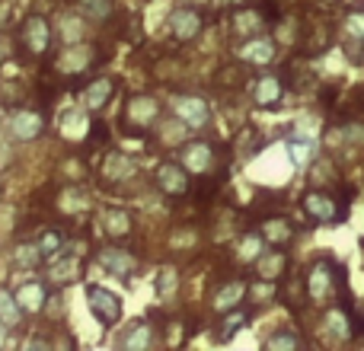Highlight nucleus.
Segmentation results:
<instances>
[{
  "instance_id": "nucleus-18",
  "label": "nucleus",
  "mask_w": 364,
  "mask_h": 351,
  "mask_svg": "<svg viewBox=\"0 0 364 351\" xmlns=\"http://www.w3.org/2000/svg\"><path fill=\"white\" fill-rule=\"evenodd\" d=\"M80 271H83V265H80V259L77 256H70V252H58V256H51V281H58V284H70V281H77L80 278Z\"/></svg>"
},
{
  "instance_id": "nucleus-7",
  "label": "nucleus",
  "mask_w": 364,
  "mask_h": 351,
  "mask_svg": "<svg viewBox=\"0 0 364 351\" xmlns=\"http://www.w3.org/2000/svg\"><path fill=\"white\" fill-rule=\"evenodd\" d=\"M179 163L192 176L208 173L214 163V147L208 144V141H188V144L179 147Z\"/></svg>"
},
{
  "instance_id": "nucleus-34",
  "label": "nucleus",
  "mask_w": 364,
  "mask_h": 351,
  "mask_svg": "<svg viewBox=\"0 0 364 351\" xmlns=\"http://www.w3.org/2000/svg\"><path fill=\"white\" fill-rule=\"evenodd\" d=\"M346 26H348V32H352L355 38H364V10H348Z\"/></svg>"
},
{
  "instance_id": "nucleus-39",
  "label": "nucleus",
  "mask_w": 364,
  "mask_h": 351,
  "mask_svg": "<svg viewBox=\"0 0 364 351\" xmlns=\"http://www.w3.org/2000/svg\"><path fill=\"white\" fill-rule=\"evenodd\" d=\"M4 339H6V326H4V320H0V345H4Z\"/></svg>"
},
{
  "instance_id": "nucleus-30",
  "label": "nucleus",
  "mask_w": 364,
  "mask_h": 351,
  "mask_svg": "<svg viewBox=\"0 0 364 351\" xmlns=\"http://www.w3.org/2000/svg\"><path fill=\"white\" fill-rule=\"evenodd\" d=\"M80 16L93 19V23H102V19L112 16V0H80Z\"/></svg>"
},
{
  "instance_id": "nucleus-13",
  "label": "nucleus",
  "mask_w": 364,
  "mask_h": 351,
  "mask_svg": "<svg viewBox=\"0 0 364 351\" xmlns=\"http://www.w3.org/2000/svg\"><path fill=\"white\" fill-rule=\"evenodd\" d=\"M100 265H102L106 271H112V275L125 278V275H132V271L138 269V259H134L132 249H122V246H109V249L100 252Z\"/></svg>"
},
{
  "instance_id": "nucleus-29",
  "label": "nucleus",
  "mask_w": 364,
  "mask_h": 351,
  "mask_svg": "<svg viewBox=\"0 0 364 351\" xmlns=\"http://www.w3.org/2000/svg\"><path fill=\"white\" fill-rule=\"evenodd\" d=\"M13 262H16L19 269H38V265L45 262V256H42V249H38V243H23L13 252Z\"/></svg>"
},
{
  "instance_id": "nucleus-38",
  "label": "nucleus",
  "mask_w": 364,
  "mask_h": 351,
  "mask_svg": "<svg viewBox=\"0 0 364 351\" xmlns=\"http://www.w3.org/2000/svg\"><path fill=\"white\" fill-rule=\"evenodd\" d=\"M307 151H310L307 144H291V157H294L297 163H304V157H307Z\"/></svg>"
},
{
  "instance_id": "nucleus-6",
  "label": "nucleus",
  "mask_w": 364,
  "mask_h": 351,
  "mask_svg": "<svg viewBox=\"0 0 364 351\" xmlns=\"http://www.w3.org/2000/svg\"><path fill=\"white\" fill-rule=\"evenodd\" d=\"M87 307H90V313L96 316V323H102V326H115V323L122 320L119 294L100 288V284H90V288H87Z\"/></svg>"
},
{
  "instance_id": "nucleus-4",
  "label": "nucleus",
  "mask_w": 364,
  "mask_h": 351,
  "mask_svg": "<svg viewBox=\"0 0 364 351\" xmlns=\"http://www.w3.org/2000/svg\"><path fill=\"white\" fill-rule=\"evenodd\" d=\"M336 195L326 192V188H310L307 195H304V211H307V217L314 220V224H336V220L346 217L348 207H339L336 205Z\"/></svg>"
},
{
  "instance_id": "nucleus-15",
  "label": "nucleus",
  "mask_w": 364,
  "mask_h": 351,
  "mask_svg": "<svg viewBox=\"0 0 364 351\" xmlns=\"http://www.w3.org/2000/svg\"><path fill=\"white\" fill-rule=\"evenodd\" d=\"M112 93H115V83L109 77H96L83 90V109L87 112H102L109 106V99H112Z\"/></svg>"
},
{
  "instance_id": "nucleus-10",
  "label": "nucleus",
  "mask_w": 364,
  "mask_h": 351,
  "mask_svg": "<svg viewBox=\"0 0 364 351\" xmlns=\"http://www.w3.org/2000/svg\"><path fill=\"white\" fill-rule=\"evenodd\" d=\"M45 131V119L36 109H16L10 115V134L16 141H36Z\"/></svg>"
},
{
  "instance_id": "nucleus-3",
  "label": "nucleus",
  "mask_w": 364,
  "mask_h": 351,
  "mask_svg": "<svg viewBox=\"0 0 364 351\" xmlns=\"http://www.w3.org/2000/svg\"><path fill=\"white\" fill-rule=\"evenodd\" d=\"M51 38H55L51 23L45 16H38V13H29V16L19 23V42H23V48L29 51V55L42 58L45 51L51 48Z\"/></svg>"
},
{
  "instance_id": "nucleus-27",
  "label": "nucleus",
  "mask_w": 364,
  "mask_h": 351,
  "mask_svg": "<svg viewBox=\"0 0 364 351\" xmlns=\"http://www.w3.org/2000/svg\"><path fill=\"white\" fill-rule=\"evenodd\" d=\"M333 182H339V170H336L333 160H316L314 166H310V185L314 188H329Z\"/></svg>"
},
{
  "instance_id": "nucleus-11",
  "label": "nucleus",
  "mask_w": 364,
  "mask_h": 351,
  "mask_svg": "<svg viewBox=\"0 0 364 351\" xmlns=\"http://www.w3.org/2000/svg\"><path fill=\"white\" fill-rule=\"evenodd\" d=\"M176 115L182 119L186 128H205L211 119V106L201 96H179L176 99Z\"/></svg>"
},
{
  "instance_id": "nucleus-17",
  "label": "nucleus",
  "mask_w": 364,
  "mask_h": 351,
  "mask_svg": "<svg viewBox=\"0 0 364 351\" xmlns=\"http://www.w3.org/2000/svg\"><path fill=\"white\" fill-rule=\"evenodd\" d=\"M259 233L265 237V243L269 246H288L291 239H294V224H291L288 217H265L262 224H259Z\"/></svg>"
},
{
  "instance_id": "nucleus-35",
  "label": "nucleus",
  "mask_w": 364,
  "mask_h": 351,
  "mask_svg": "<svg viewBox=\"0 0 364 351\" xmlns=\"http://www.w3.org/2000/svg\"><path fill=\"white\" fill-rule=\"evenodd\" d=\"M61 29H64V36L70 38V42H80V32H83V23H80V16H64L61 19Z\"/></svg>"
},
{
  "instance_id": "nucleus-2",
  "label": "nucleus",
  "mask_w": 364,
  "mask_h": 351,
  "mask_svg": "<svg viewBox=\"0 0 364 351\" xmlns=\"http://www.w3.org/2000/svg\"><path fill=\"white\" fill-rule=\"evenodd\" d=\"M157 115H160V99H154V96H132L125 106L128 134H134V138L147 134L154 125H157Z\"/></svg>"
},
{
  "instance_id": "nucleus-12",
  "label": "nucleus",
  "mask_w": 364,
  "mask_h": 351,
  "mask_svg": "<svg viewBox=\"0 0 364 351\" xmlns=\"http://www.w3.org/2000/svg\"><path fill=\"white\" fill-rule=\"evenodd\" d=\"M282 93H284L282 74H262V77H256V87H252V102L259 109H272V106H278Z\"/></svg>"
},
{
  "instance_id": "nucleus-31",
  "label": "nucleus",
  "mask_w": 364,
  "mask_h": 351,
  "mask_svg": "<svg viewBox=\"0 0 364 351\" xmlns=\"http://www.w3.org/2000/svg\"><path fill=\"white\" fill-rule=\"evenodd\" d=\"M36 243H38V249H42V256L51 259V256H58V252L64 249V233L58 230V227H48V230H45Z\"/></svg>"
},
{
  "instance_id": "nucleus-28",
  "label": "nucleus",
  "mask_w": 364,
  "mask_h": 351,
  "mask_svg": "<svg viewBox=\"0 0 364 351\" xmlns=\"http://www.w3.org/2000/svg\"><path fill=\"white\" fill-rule=\"evenodd\" d=\"M23 316H26V310L19 307L16 297L6 294V291H0V320H4V326L6 329L19 326V323H23Z\"/></svg>"
},
{
  "instance_id": "nucleus-8",
  "label": "nucleus",
  "mask_w": 364,
  "mask_h": 351,
  "mask_svg": "<svg viewBox=\"0 0 364 351\" xmlns=\"http://www.w3.org/2000/svg\"><path fill=\"white\" fill-rule=\"evenodd\" d=\"M237 51H240V58H243L246 64H259V68L272 64V61H275V55H278L275 38L262 36V32H259V36H250Z\"/></svg>"
},
{
  "instance_id": "nucleus-23",
  "label": "nucleus",
  "mask_w": 364,
  "mask_h": 351,
  "mask_svg": "<svg viewBox=\"0 0 364 351\" xmlns=\"http://www.w3.org/2000/svg\"><path fill=\"white\" fill-rule=\"evenodd\" d=\"M265 237L259 230H246L243 237H240V243H237V259L240 262H256L259 256L265 252Z\"/></svg>"
},
{
  "instance_id": "nucleus-22",
  "label": "nucleus",
  "mask_w": 364,
  "mask_h": 351,
  "mask_svg": "<svg viewBox=\"0 0 364 351\" xmlns=\"http://www.w3.org/2000/svg\"><path fill=\"white\" fill-rule=\"evenodd\" d=\"M90 61H93V55H90V48L80 45V42L68 45V48L61 51V70L64 74H80V70L90 68Z\"/></svg>"
},
{
  "instance_id": "nucleus-5",
  "label": "nucleus",
  "mask_w": 364,
  "mask_h": 351,
  "mask_svg": "<svg viewBox=\"0 0 364 351\" xmlns=\"http://www.w3.org/2000/svg\"><path fill=\"white\" fill-rule=\"evenodd\" d=\"M154 182H157V188L164 195L182 198V195H188V188H192V173H188L179 160H164V163L154 170Z\"/></svg>"
},
{
  "instance_id": "nucleus-9",
  "label": "nucleus",
  "mask_w": 364,
  "mask_h": 351,
  "mask_svg": "<svg viewBox=\"0 0 364 351\" xmlns=\"http://www.w3.org/2000/svg\"><path fill=\"white\" fill-rule=\"evenodd\" d=\"M170 29L176 36V42H192L195 36H201L205 29V16H201L195 6H182L170 16Z\"/></svg>"
},
{
  "instance_id": "nucleus-24",
  "label": "nucleus",
  "mask_w": 364,
  "mask_h": 351,
  "mask_svg": "<svg viewBox=\"0 0 364 351\" xmlns=\"http://www.w3.org/2000/svg\"><path fill=\"white\" fill-rule=\"evenodd\" d=\"M119 345H122V348H154V345H157V335H154L151 323L138 320V323H134V326L125 333V339H122Z\"/></svg>"
},
{
  "instance_id": "nucleus-20",
  "label": "nucleus",
  "mask_w": 364,
  "mask_h": 351,
  "mask_svg": "<svg viewBox=\"0 0 364 351\" xmlns=\"http://www.w3.org/2000/svg\"><path fill=\"white\" fill-rule=\"evenodd\" d=\"M100 224H102V230H106V237H112V239H122L134 230L132 214L122 211V207H106V211L100 214Z\"/></svg>"
},
{
  "instance_id": "nucleus-21",
  "label": "nucleus",
  "mask_w": 364,
  "mask_h": 351,
  "mask_svg": "<svg viewBox=\"0 0 364 351\" xmlns=\"http://www.w3.org/2000/svg\"><path fill=\"white\" fill-rule=\"evenodd\" d=\"M265 26V16L259 6H246V10H237L233 13V32L240 38H250V36H259Z\"/></svg>"
},
{
  "instance_id": "nucleus-36",
  "label": "nucleus",
  "mask_w": 364,
  "mask_h": 351,
  "mask_svg": "<svg viewBox=\"0 0 364 351\" xmlns=\"http://www.w3.org/2000/svg\"><path fill=\"white\" fill-rule=\"evenodd\" d=\"M346 55H348V61L352 64H364V38L352 36V42L346 45Z\"/></svg>"
},
{
  "instance_id": "nucleus-37",
  "label": "nucleus",
  "mask_w": 364,
  "mask_h": 351,
  "mask_svg": "<svg viewBox=\"0 0 364 351\" xmlns=\"http://www.w3.org/2000/svg\"><path fill=\"white\" fill-rule=\"evenodd\" d=\"M170 291H173V271L166 269L164 275H160V294H170Z\"/></svg>"
},
{
  "instance_id": "nucleus-33",
  "label": "nucleus",
  "mask_w": 364,
  "mask_h": 351,
  "mask_svg": "<svg viewBox=\"0 0 364 351\" xmlns=\"http://www.w3.org/2000/svg\"><path fill=\"white\" fill-rule=\"evenodd\" d=\"M304 342L297 339L294 333H288V329H282V333H275L269 342H265V348H301Z\"/></svg>"
},
{
  "instance_id": "nucleus-16",
  "label": "nucleus",
  "mask_w": 364,
  "mask_h": 351,
  "mask_svg": "<svg viewBox=\"0 0 364 351\" xmlns=\"http://www.w3.org/2000/svg\"><path fill=\"white\" fill-rule=\"evenodd\" d=\"M13 297L19 301V307H23L26 313H42L45 303H48V284H42V281H26V284H19Z\"/></svg>"
},
{
  "instance_id": "nucleus-14",
  "label": "nucleus",
  "mask_w": 364,
  "mask_h": 351,
  "mask_svg": "<svg viewBox=\"0 0 364 351\" xmlns=\"http://www.w3.org/2000/svg\"><path fill=\"white\" fill-rule=\"evenodd\" d=\"M246 291H250V284L240 281V278H233V281H224L211 294V307L218 310V313H227V310H233V307H240V303H243Z\"/></svg>"
},
{
  "instance_id": "nucleus-25",
  "label": "nucleus",
  "mask_w": 364,
  "mask_h": 351,
  "mask_svg": "<svg viewBox=\"0 0 364 351\" xmlns=\"http://www.w3.org/2000/svg\"><path fill=\"white\" fill-rule=\"evenodd\" d=\"M102 176H106L109 182L132 179V176H134V163L125 157V153H109L106 163H102Z\"/></svg>"
},
{
  "instance_id": "nucleus-26",
  "label": "nucleus",
  "mask_w": 364,
  "mask_h": 351,
  "mask_svg": "<svg viewBox=\"0 0 364 351\" xmlns=\"http://www.w3.org/2000/svg\"><path fill=\"white\" fill-rule=\"evenodd\" d=\"M250 323V310L246 307H233V310H227L224 313V320H220V333H218V342H227V339H233V335L240 333V329Z\"/></svg>"
},
{
  "instance_id": "nucleus-32",
  "label": "nucleus",
  "mask_w": 364,
  "mask_h": 351,
  "mask_svg": "<svg viewBox=\"0 0 364 351\" xmlns=\"http://www.w3.org/2000/svg\"><path fill=\"white\" fill-rule=\"evenodd\" d=\"M87 192L83 188H64L61 192V207L64 211H80V207H87Z\"/></svg>"
},
{
  "instance_id": "nucleus-40",
  "label": "nucleus",
  "mask_w": 364,
  "mask_h": 351,
  "mask_svg": "<svg viewBox=\"0 0 364 351\" xmlns=\"http://www.w3.org/2000/svg\"><path fill=\"white\" fill-rule=\"evenodd\" d=\"M323 4H339V0H323Z\"/></svg>"
},
{
  "instance_id": "nucleus-1",
  "label": "nucleus",
  "mask_w": 364,
  "mask_h": 351,
  "mask_svg": "<svg viewBox=\"0 0 364 351\" xmlns=\"http://www.w3.org/2000/svg\"><path fill=\"white\" fill-rule=\"evenodd\" d=\"M336 284L346 291V269H342V265H336L333 259L323 256V259H316V262L307 269V297H310V301L323 303L336 291Z\"/></svg>"
},
{
  "instance_id": "nucleus-19",
  "label": "nucleus",
  "mask_w": 364,
  "mask_h": 351,
  "mask_svg": "<svg viewBox=\"0 0 364 351\" xmlns=\"http://www.w3.org/2000/svg\"><path fill=\"white\" fill-rule=\"evenodd\" d=\"M252 265H256V275H259V278H265V281H278V278H284L288 252H282V246H275V252L265 249Z\"/></svg>"
}]
</instances>
